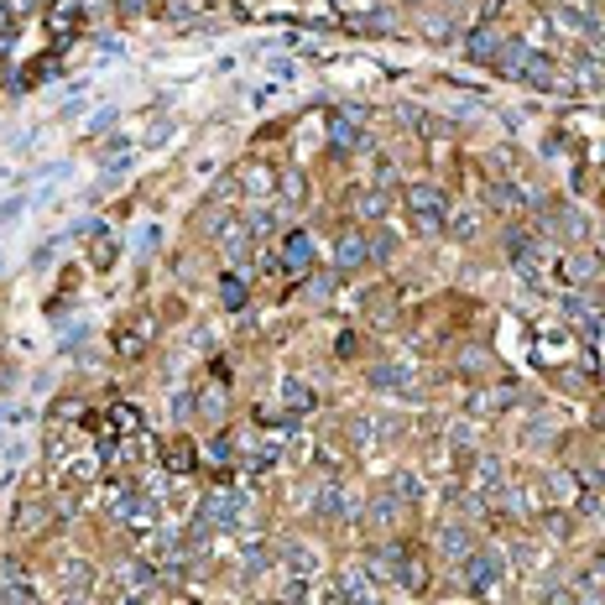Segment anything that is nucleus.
Listing matches in <instances>:
<instances>
[{
  "mask_svg": "<svg viewBox=\"0 0 605 605\" xmlns=\"http://www.w3.org/2000/svg\"><path fill=\"white\" fill-rule=\"evenodd\" d=\"M464 590L481 595L485 605H496L507 595V558H501L496 548H475V553L464 558Z\"/></svg>",
  "mask_w": 605,
  "mask_h": 605,
  "instance_id": "f257e3e1",
  "label": "nucleus"
},
{
  "mask_svg": "<svg viewBox=\"0 0 605 605\" xmlns=\"http://www.w3.org/2000/svg\"><path fill=\"white\" fill-rule=\"evenodd\" d=\"M402 204H407V214L418 219L423 235H433V230L449 225V193H444L439 183H407V188H402Z\"/></svg>",
  "mask_w": 605,
  "mask_h": 605,
  "instance_id": "f03ea898",
  "label": "nucleus"
},
{
  "mask_svg": "<svg viewBox=\"0 0 605 605\" xmlns=\"http://www.w3.org/2000/svg\"><path fill=\"white\" fill-rule=\"evenodd\" d=\"M548 27L564 31L569 42H590V37H601V21H595V11H584V5H575V0L553 5V11H548Z\"/></svg>",
  "mask_w": 605,
  "mask_h": 605,
  "instance_id": "7ed1b4c3",
  "label": "nucleus"
},
{
  "mask_svg": "<svg viewBox=\"0 0 605 605\" xmlns=\"http://www.w3.org/2000/svg\"><path fill=\"white\" fill-rule=\"evenodd\" d=\"M501 47H507V31L496 27V21H475V27L464 31V53L475 63H496L501 58Z\"/></svg>",
  "mask_w": 605,
  "mask_h": 605,
  "instance_id": "20e7f679",
  "label": "nucleus"
},
{
  "mask_svg": "<svg viewBox=\"0 0 605 605\" xmlns=\"http://www.w3.org/2000/svg\"><path fill=\"white\" fill-rule=\"evenodd\" d=\"M433 543H439V553H444V558H454V564H464V558L475 553L470 522H439V527H433Z\"/></svg>",
  "mask_w": 605,
  "mask_h": 605,
  "instance_id": "39448f33",
  "label": "nucleus"
},
{
  "mask_svg": "<svg viewBox=\"0 0 605 605\" xmlns=\"http://www.w3.org/2000/svg\"><path fill=\"white\" fill-rule=\"evenodd\" d=\"M516 84H527V89H538V94H553V89H558L564 79H558V63H553V53H533V58L522 63Z\"/></svg>",
  "mask_w": 605,
  "mask_h": 605,
  "instance_id": "423d86ee",
  "label": "nucleus"
},
{
  "mask_svg": "<svg viewBox=\"0 0 605 605\" xmlns=\"http://www.w3.org/2000/svg\"><path fill=\"white\" fill-rule=\"evenodd\" d=\"M413 381H418V371H413L407 361H387V365L371 371V387H376V392H392V396L413 392Z\"/></svg>",
  "mask_w": 605,
  "mask_h": 605,
  "instance_id": "0eeeda50",
  "label": "nucleus"
},
{
  "mask_svg": "<svg viewBox=\"0 0 605 605\" xmlns=\"http://www.w3.org/2000/svg\"><path fill=\"white\" fill-rule=\"evenodd\" d=\"M350 209H355V219H387V209H392L387 183H376V188H350Z\"/></svg>",
  "mask_w": 605,
  "mask_h": 605,
  "instance_id": "6e6552de",
  "label": "nucleus"
},
{
  "mask_svg": "<svg viewBox=\"0 0 605 605\" xmlns=\"http://www.w3.org/2000/svg\"><path fill=\"white\" fill-rule=\"evenodd\" d=\"M365 261H371V241H365L361 230H350V235L334 241V272H355Z\"/></svg>",
  "mask_w": 605,
  "mask_h": 605,
  "instance_id": "1a4fd4ad",
  "label": "nucleus"
},
{
  "mask_svg": "<svg viewBox=\"0 0 605 605\" xmlns=\"http://www.w3.org/2000/svg\"><path fill=\"white\" fill-rule=\"evenodd\" d=\"M558 313H564V319H569V324H575V329L590 339V345L601 339V313H595V308H590L584 298H575V293H569V298L558 302Z\"/></svg>",
  "mask_w": 605,
  "mask_h": 605,
  "instance_id": "9d476101",
  "label": "nucleus"
},
{
  "mask_svg": "<svg viewBox=\"0 0 605 605\" xmlns=\"http://www.w3.org/2000/svg\"><path fill=\"white\" fill-rule=\"evenodd\" d=\"M313 507H319V516L339 522V516H350V490H345L339 481H324L319 485V496H313Z\"/></svg>",
  "mask_w": 605,
  "mask_h": 605,
  "instance_id": "9b49d317",
  "label": "nucleus"
},
{
  "mask_svg": "<svg viewBox=\"0 0 605 605\" xmlns=\"http://www.w3.org/2000/svg\"><path fill=\"white\" fill-rule=\"evenodd\" d=\"M569 84H575V94H601L605 89V68L595 58H575V68H569Z\"/></svg>",
  "mask_w": 605,
  "mask_h": 605,
  "instance_id": "f8f14e48",
  "label": "nucleus"
},
{
  "mask_svg": "<svg viewBox=\"0 0 605 605\" xmlns=\"http://www.w3.org/2000/svg\"><path fill=\"white\" fill-rule=\"evenodd\" d=\"M396 516H402V501L387 490V496H376V501H371V516H365V522H371V533H392Z\"/></svg>",
  "mask_w": 605,
  "mask_h": 605,
  "instance_id": "ddd939ff",
  "label": "nucleus"
},
{
  "mask_svg": "<svg viewBox=\"0 0 605 605\" xmlns=\"http://www.w3.org/2000/svg\"><path fill=\"white\" fill-rule=\"evenodd\" d=\"M381 439H387V428H376L371 418H355V423H350V449L355 454H371Z\"/></svg>",
  "mask_w": 605,
  "mask_h": 605,
  "instance_id": "4468645a",
  "label": "nucleus"
},
{
  "mask_svg": "<svg viewBox=\"0 0 605 605\" xmlns=\"http://www.w3.org/2000/svg\"><path fill=\"white\" fill-rule=\"evenodd\" d=\"M392 496L402 501V507H418L428 490H423V481H418L413 470H396V475H392Z\"/></svg>",
  "mask_w": 605,
  "mask_h": 605,
  "instance_id": "2eb2a0df",
  "label": "nucleus"
},
{
  "mask_svg": "<svg viewBox=\"0 0 605 605\" xmlns=\"http://www.w3.org/2000/svg\"><path fill=\"white\" fill-rule=\"evenodd\" d=\"M595 277H601V256H590V251L564 261V282H595Z\"/></svg>",
  "mask_w": 605,
  "mask_h": 605,
  "instance_id": "dca6fc26",
  "label": "nucleus"
},
{
  "mask_svg": "<svg viewBox=\"0 0 605 605\" xmlns=\"http://www.w3.org/2000/svg\"><path fill=\"white\" fill-rule=\"evenodd\" d=\"M282 251H287V267H293V272H308V267H313V241H308V235H298V230L287 235V245H282Z\"/></svg>",
  "mask_w": 605,
  "mask_h": 605,
  "instance_id": "f3484780",
  "label": "nucleus"
},
{
  "mask_svg": "<svg viewBox=\"0 0 605 605\" xmlns=\"http://www.w3.org/2000/svg\"><path fill=\"white\" fill-rule=\"evenodd\" d=\"M282 564H287L293 575H313V569H319V558H313V548L308 543H287L282 548Z\"/></svg>",
  "mask_w": 605,
  "mask_h": 605,
  "instance_id": "a211bd4d",
  "label": "nucleus"
},
{
  "mask_svg": "<svg viewBox=\"0 0 605 605\" xmlns=\"http://www.w3.org/2000/svg\"><path fill=\"white\" fill-rule=\"evenodd\" d=\"M365 147V131L355 121H334V151H355Z\"/></svg>",
  "mask_w": 605,
  "mask_h": 605,
  "instance_id": "6ab92c4d",
  "label": "nucleus"
},
{
  "mask_svg": "<svg viewBox=\"0 0 605 605\" xmlns=\"http://www.w3.org/2000/svg\"><path fill=\"white\" fill-rule=\"evenodd\" d=\"M0 605H42V595L21 579V584H0Z\"/></svg>",
  "mask_w": 605,
  "mask_h": 605,
  "instance_id": "aec40b11",
  "label": "nucleus"
},
{
  "mask_svg": "<svg viewBox=\"0 0 605 605\" xmlns=\"http://www.w3.org/2000/svg\"><path fill=\"white\" fill-rule=\"evenodd\" d=\"M241 193H251V199H256V193H272V173H267V167H245Z\"/></svg>",
  "mask_w": 605,
  "mask_h": 605,
  "instance_id": "412c9836",
  "label": "nucleus"
},
{
  "mask_svg": "<svg viewBox=\"0 0 605 605\" xmlns=\"http://www.w3.org/2000/svg\"><path fill=\"white\" fill-rule=\"evenodd\" d=\"M219 298H225V308H245V282L235 272L219 277Z\"/></svg>",
  "mask_w": 605,
  "mask_h": 605,
  "instance_id": "4be33fe9",
  "label": "nucleus"
},
{
  "mask_svg": "<svg viewBox=\"0 0 605 605\" xmlns=\"http://www.w3.org/2000/svg\"><path fill=\"white\" fill-rule=\"evenodd\" d=\"M548 496H553V501H558V507H564V501H575V481H569V475H564V470H553V475H548Z\"/></svg>",
  "mask_w": 605,
  "mask_h": 605,
  "instance_id": "5701e85b",
  "label": "nucleus"
},
{
  "mask_svg": "<svg viewBox=\"0 0 605 605\" xmlns=\"http://www.w3.org/2000/svg\"><path fill=\"white\" fill-rule=\"evenodd\" d=\"M334 355H339V361H355V355H361V334L339 329V334H334Z\"/></svg>",
  "mask_w": 605,
  "mask_h": 605,
  "instance_id": "b1692460",
  "label": "nucleus"
},
{
  "mask_svg": "<svg viewBox=\"0 0 605 605\" xmlns=\"http://www.w3.org/2000/svg\"><path fill=\"white\" fill-rule=\"evenodd\" d=\"M449 230L459 235V241H464V235H475V230H481V214H475V209H470V214H449Z\"/></svg>",
  "mask_w": 605,
  "mask_h": 605,
  "instance_id": "393cba45",
  "label": "nucleus"
},
{
  "mask_svg": "<svg viewBox=\"0 0 605 605\" xmlns=\"http://www.w3.org/2000/svg\"><path fill=\"white\" fill-rule=\"evenodd\" d=\"M53 21H58V31H63V37H68V31L79 27V5H73V0H63L58 11H53Z\"/></svg>",
  "mask_w": 605,
  "mask_h": 605,
  "instance_id": "a878e982",
  "label": "nucleus"
},
{
  "mask_svg": "<svg viewBox=\"0 0 605 605\" xmlns=\"http://www.w3.org/2000/svg\"><path fill=\"white\" fill-rule=\"evenodd\" d=\"M68 475L73 481H94L99 475V459H68Z\"/></svg>",
  "mask_w": 605,
  "mask_h": 605,
  "instance_id": "bb28decb",
  "label": "nucleus"
},
{
  "mask_svg": "<svg viewBox=\"0 0 605 605\" xmlns=\"http://www.w3.org/2000/svg\"><path fill=\"white\" fill-rule=\"evenodd\" d=\"M287 407H313V392L302 381H287Z\"/></svg>",
  "mask_w": 605,
  "mask_h": 605,
  "instance_id": "cd10ccee",
  "label": "nucleus"
},
{
  "mask_svg": "<svg viewBox=\"0 0 605 605\" xmlns=\"http://www.w3.org/2000/svg\"><path fill=\"white\" fill-rule=\"evenodd\" d=\"M459 365H464V371H485V365H490V355H485V350H464V355H459Z\"/></svg>",
  "mask_w": 605,
  "mask_h": 605,
  "instance_id": "c85d7f7f",
  "label": "nucleus"
},
{
  "mask_svg": "<svg viewBox=\"0 0 605 605\" xmlns=\"http://www.w3.org/2000/svg\"><path fill=\"white\" fill-rule=\"evenodd\" d=\"M110 261H115V245H110V241H99V251H94V267H99V272H105V267H110Z\"/></svg>",
  "mask_w": 605,
  "mask_h": 605,
  "instance_id": "c756f323",
  "label": "nucleus"
},
{
  "mask_svg": "<svg viewBox=\"0 0 605 605\" xmlns=\"http://www.w3.org/2000/svg\"><path fill=\"white\" fill-rule=\"evenodd\" d=\"M538 605H569V590H538Z\"/></svg>",
  "mask_w": 605,
  "mask_h": 605,
  "instance_id": "7c9ffc66",
  "label": "nucleus"
},
{
  "mask_svg": "<svg viewBox=\"0 0 605 605\" xmlns=\"http://www.w3.org/2000/svg\"><path fill=\"white\" fill-rule=\"evenodd\" d=\"M188 459H193V449L178 444V449H173V470H178V475H188Z\"/></svg>",
  "mask_w": 605,
  "mask_h": 605,
  "instance_id": "2f4dec72",
  "label": "nucleus"
},
{
  "mask_svg": "<svg viewBox=\"0 0 605 605\" xmlns=\"http://www.w3.org/2000/svg\"><path fill=\"white\" fill-rule=\"evenodd\" d=\"M5 16H11V11H5V0H0V27H5Z\"/></svg>",
  "mask_w": 605,
  "mask_h": 605,
  "instance_id": "473e14b6",
  "label": "nucleus"
}]
</instances>
